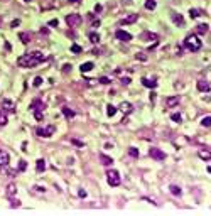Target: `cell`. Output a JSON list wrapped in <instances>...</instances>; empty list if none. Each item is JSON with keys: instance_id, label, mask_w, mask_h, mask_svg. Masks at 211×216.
I'll list each match as a JSON object with an SVG mask.
<instances>
[{"instance_id": "cell-1", "label": "cell", "mask_w": 211, "mask_h": 216, "mask_svg": "<svg viewBox=\"0 0 211 216\" xmlns=\"http://www.w3.org/2000/svg\"><path fill=\"white\" fill-rule=\"evenodd\" d=\"M42 61H46V56L42 54L41 51H32L29 54H24L19 58V66L22 68H36L37 64H41Z\"/></svg>"}, {"instance_id": "cell-2", "label": "cell", "mask_w": 211, "mask_h": 216, "mask_svg": "<svg viewBox=\"0 0 211 216\" xmlns=\"http://www.w3.org/2000/svg\"><path fill=\"white\" fill-rule=\"evenodd\" d=\"M184 47L188 49V51H191V52H196V51L201 49V41H199L198 36L189 34L188 37L184 39Z\"/></svg>"}, {"instance_id": "cell-3", "label": "cell", "mask_w": 211, "mask_h": 216, "mask_svg": "<svg viewBox=\"0 0 211 216\" xmlns=\"http://www.w3.org/2000/svg\"><path fill=\"white\" fill-rule=\"evenodd\" d=\"M107 181H108V184H110V186L116 187V186H118V184L122 182L120 172H118V171H115V169L107 171Z\"/></svg>"}, {"instance_id": "cell-4", "label": "cell", "mask_w": 211, "mask_h": 216, "mask_svg": "<svg viewBox=\"0 0 211 216\" xmlns=\"http://www.w3.org/2000/svg\"><path fill=\"white\" fill-rule=\"evenodd\" d=\"M81 15H78V14H69V15H66V24H68L69 27H76L81 24Z\"/></svg>"}, {"instance_id": "cell-5", "label": "cell", "mask_w": 211, "mask_h": 216, "mask_svg": "<svg viewBox=\"0 0 211 216\" xmlns=\"http://www.w3.org/2000/svg\"><path fill=\"white\" fill-rule=\"evenodd\" d=\"M54 130H56L54 125H48V127H39L36 132H37L39 137H46V139H48V137H51L52 133H54Z\"/></svg>"}, {"instance_id": "cell-6", "label": "cell", "mask_w": 211, "mask_h": 216, "mask_svg": "<svg viewBox=\"0 0 211 216\" xmlns=\"http://www.w3.org/2000/svg\"><path fill=\"white\" fill-rule=\"evenodd\" d=\"M2 110L5 113H14L15 111V105H14V102H10L9 98H4L2 100Z\"/></svg>"}, {"instance_id": "cell-7", "label": "cell", "mask_w": 211, "mask_h": 216, "mask_svg": "<svg viewBox=\"0 0 211 216\" xmlns=\"http://www.w3.org/2000/svg\"><path fill=\"white\" fill-rule=\"evenodd\" d=\"M149 155L152 157V159H155V161H164V159H166V154L162 152V150H159V149H150V150H149Z\"/></svg>"}, {"instance_id": "cell-8", "label": "cell", "mask_w": 211, "mask_h": 216, "mask_svg": "<svg viewBox=\"0 0 211 216\" xmlns=\"http://www.w3.org/2000/svg\"><path fill=\"white\" fill-rule=\"evenodd\" d=\"M115 36H116V39H120V41H123V42H129V41H132V34H130V32H127V30H123V29L116 30Z\"/></svg>"}, {"instance_id": "cell-9", "label": "cell", "mask_w": 211, "mask_h": 216, "mask_svg": "<svg viewBox=\"0 0 211 216\" xmlns=\"http://www.w3.org/2000/svg\"><path fill=\"white\" fill-rule=\"evenodd\" d=\"M116 110H120L123 115H130V111L134 110V106H132V103H129V102H122L120 106H118Z\"/></svg>"}, {"instance_id": "cell-10", "label": "cell", "mask_w": 211, "mask_h": 216, "mask_svg": "<svg viewBox=\"0 0 211 216\" xmlns=\"http://www.w3.org/2000/svg\"><path fill=\"white\" fill-rule=\"evenodd\" d=\"M138 19V14H129L125 19H122V26H127V24H134V22H137Z\"/></svg>"}, {"instance_id": "cell-11", "label": "cell", "mask_w": 211, "mask_h": 216, "mask_svg": "<svg viewBox=\"0 0 211 216\" xmlns=\"http://www.w3.org/2000/svg\"><path fill=\"white\" fill-rule=\"evenodd\" d=\"M9 161H10L9 154L5 152V150H0V167H7V165H9Z\"/></svg>"}, {"instance_id": "cell-12", "label": "cell", "mask_w": 211, "mask_h": 216, "mask_svg": "<svg viewBox=\"0 0 211 216\" xmlns=\"http://www.w3.org/2000/svg\"><path fill=\"white\" fill-rule=\"evenodd\" d=\"M44 103L41 102V100H34V102H32V105H30V110L32 111H39V110H44Z\"/></svg>"}, {"instance_id": "cell-13", "label": "cell", "mask_w": 211, "mask_h": 216, "mask_svg": "<svg viewBox=\"0 0 211 216\" xmlns=\"http://www.w3.org/2000/svg\"><path fill=\"white\" fill-rule=\"evenodd\" d=\"M79 69H81V73H90L91 69H93V63H91V61H88V63H83L81 66H79Z\"/></svg>"}, {"instance_id": "cell-14", "label": "cell", "mask_w": 211, "mask_h": 216, "mask_svg": "<svg viewBox=\"0 0 211 216\" xmlns=\"http://www.w3.org/2000/svg\"><path fill=\"white\" fill-rule=\"evenodd\" d=\"M142 85L145 86V88H155L157 83H155V80H147V78H142Z\"/></svg>"}, {"instance_id": "cell-15", "label": "cell", "mask_w": 211, "mask_h": 216, "mask_svg": "<svg viewBox=\"0 0 211 216\" xmlns=\"http://www.w3.org/2000/svg\"><path fill=\"white\" fill-rule=\"evenodd\" d=\"M198 155L201 157L203 161H211V152L209 150H204V149H203V150H199L198 152Z\"/></svg>"}, {"instance_id": "cell-16", "label": "cell", "mask_w": 211, "mask_h": 216, "mask_svg": "<svg viewBox=\"0 0 211 216\" xmlns=\"http://www.w3.org/2000/svg\"><path fill=\"white\" fill-rule=\"evenodd\" d=\"M177 103H179V96H169L166 100V105L167 106H176Z\"/></svg>"}, {"instance_id": "cell-17", "label": "cell", "mask_w": 211, "mask_h": 216, "mask_svg": "<svg viewBox=\"0 0 211 216\" xmlns=\"http://www.w3.org/2000/svg\"><path fill=\"white\" fill-rule=\"evenodd\" d=\"M198 89H199V91L208 93V91H209V85H208L206 81H198Z\"/></svg>"}, {"instance_id": "cell-18", "label": "cell", "mask_w": 211, "mask_h": 216, "mask_svg": "<svg viewBox=\"0 0 211 216\" xmlns=\"http://www.w3.org/2000/svg\"><path fill=\"white\" fill-rule=\"evenodd\" d=\"M172 20H174V24H177V26H182V24H184V19H182L181 14H174Z\"/></svg>"}, {"instance_id": "cell-19", "label": "cell", "mask_w": 211, "mask_h": 216, "mask_svg": "<svg viewBox=\"0 0 211 216\" xmlns=\"http://www.w3.org/2000/svg\"><path fill=\"white\" fill-rule=\"evenodd\" d=\"M208 29H209V27H208V24H199V26L196 27V32H198V34H206Z\"/></svg>"}, {"instance_id": "cell-20", "label": "cell", "mask_w": 211, "mask_h": 216, "mask_svg": "<svg viewBox=\"0 0 211 216\" xmlns=\"http://www.w3.org/2000/svg\"><path fill=\"white\" fill-rule=\"evenodd\" d=\"M100 161L103 162V165H110L113 162V159L112 157H108V155H105V154H101V155H100Z\"/></svg>"}, {"instance_id": "cell-21", "label": "cell", "mask_w": 211, "mask_h": 216, "mask_svg": "<svg viewBox=\"0 0 211 216\" xmlns=\"http://www.w3.org/2000/svg\"><path fill=\"white\" fill-rule=\"evenodd\" d=\"M63 115H64L66 118H73V117H74V111L71 110V108H68V106H64V108H63Z\"/></svg>"}, {"instance_id": "cell-22", "label": "cell", "mask_w": 211, "mask_h": 216, "mask_svg": "<svg viewBox=\"0 0 211 216\" xmlns=\"http://www.w3.org/2000/svg\"><path fill=\"white\" fill-rule=\"evenodd\" d=\"M19 39H20L24 44H27L30 41V34H27V32H20V34H19Z\"/></svg>"}, {"instance_id": "cell-23", "label": "cell", "mask_w": 211, "mask_h": 216, "mask_svg": "<svg viewBox=\"0 0 211 216\" xmlns=\"http://www.w3.org/2000/svg\"><path fill=\"white\" fill-rule=\"evenodd\" d=\"M36 169H37V172H42V171H46V162H44L42 159H39V161H37V165H36Z\"/></svg>"}, {"instance_id": "cell-24", "label": "cell", "mask_w": 211, "mask_h": 216, "mask_svg": "<svg viewBox=\"0 0 211 216\" xmlns=\"http://www.w3.org/2000/svg\"><path fill=\"white\" fill-rule=\"evenodd\" d=\"M15 191H17L15 184H9V186H7V196H9V198H12V194H15Z\"/></svg>"}, {"instance_id": "cell-25", "label": "cell", "mask_w": 211, "mask_h": 216, "mask_svg": "<svg viewBox=\"0 0 211 216\" xmlns=\"http://www.w3.org/2000/svg\"><path fill=\"white\" fill-rule=\"evenodd\" d=\"M7 125V115L4 110H0V127H5Z\"/></svg>"}, {"instance_id": "cell-26", "label": "cell", "mask_w": 211, "mask_h": 216, "mask_svg": "<svg viewBox=\"0 0 211 216\" xmlns=\"http://www.w3.org/2000/svg\"><path fill=\"white\" fill-rule=\"evenodd\" d=\"M90 41L93 44H98L100 42V36L96 34V32H90Z\"/></svg>"}, {"instance_id": "cell-27", "label": "cell", "mask_w": 211, "mask_h": 216, "mask_svg": "<svg viewBox=\"0 0 211 216\" xmlns=\"http://www.w3.org/2000/svg\"><path fill=\"white\" fill-rule=\"evenodd\" d=\"M115 113H116V108L113 105H108L107 106V115H108V117H113Z\"/></svg>"}, {"instance_id": "cell-28", "label": "cell", "mask_w": 211, "mask_h": 216, "mask_svg": "<svg viewBox=\"0 0 211 216\" xmlns=\"http://www.w3.org/2000/svg\"><path fill=\"white\" fill-rule=\"evenodd\" d=\"M145 9L147 10H154L155 9V0H147L145 2Z\"/></svg>"}, {"instance_id": "cell-29", "label": "cell", "mask_w": 211, "mask_h": 216, "mask_svg": "<svg viewBox=\"0 0 211 216\" xmlns=\"http://www.w3.org/2000/svg\"><path fill=\"white\" fill-rule=\"evenodd\" d=\"M189 15H191L193 19H198L199 15H201V10H198V9H191V10H189Z\"/></svg>"}, {"instance_id": "cell-30", "label": "cell", "mask_w": 211, "mask_h": 216, "mask_svg": "<svg viewBox=\"0 0 211 216\" xmlns=\"http://www.w3.org/2000/svg\"><path fill=\"white\" fill-rule=\"evenodd\" d=\"M171 193H172L174 196H181V187L174 186V184H172V186H171Z\"/></svg>"}, {"instance_id": "cell-31", "label": "cell", "mask_w": 211, "mask_h": 216, "mask_svg": "<svg viewBox=\"0 0 211 216\" xmlns=\"http://www.w3.org/2000/svg\"><path fill=\"white\" fill-rule=\"evenodd\" d=\"M201 125L203 127H211V117H204L201 120Z\"/></svg>"}, {"instance_id": "cell-32", "label": "cell", "mask_w": 211, "mask_h": 216, "mask_svg": "<svg viewBox=\"0 0 211 216\" xmlns=\"http://www.w3.org/2000/svg\"><path fill=\"white\" fill-rule=\"evenodd\" d=\"M129 155H130V157H135V159H137V157H138V150H137L135 147H130V149H129Z\"/></svg>"}, {"instance_id": "cell-33", "label": "cell", "mask_w": 211, "mask_h": 216, "mask_svg": "<svg viewBox=\"0 0 211 216\" xmlns=\"http://www.w3.org/2000/svg\"><path fill=\"white\" fill-rule=\"evenodd\" d=\"M171 120H172V122L181 123V113H172V115H171Z\"/></svg>"}, {"instance_id": "cell-34", "label": "cell", "mask_w": 211, "mask_h": 216, "mask_svg": "<svg viewBox=\"0 0 211 216\" xmlns=\"http://www.w3.org/2000/svg\"><path fill=\"white\" fill-rule=\"evenodd\" d=\"M26 167H27L26 161H20V162H19V167H17V171H19V172H24V171H26Z\"/></svg>"}, {"instance_id": "cell-35", "label": "cell", "mask_w": 211, "mask_h": 216, "mask_svg": "<svg viewBox=\"0 0 211 216\" xmlns=\"http://www.w3.org/2000/svg\"><path fill=\"white\" fill-rule=\"evenodd\" d=\"M142 37H149V39H154V41H155V39H157V36H155V34H152V32H144V34H142Z\"/></svg>"}, {"instance_id": "cell-36", "label": "cell", "mask_w": 211, "mask_h": 216, "mask_svg": "<svg viewBox=\"0 0 211 216\" xmlns=\"http://www.w3.org/2000/svg\"><path fill=\"white\" fill-rule=\"evenodd\" d=\"M34 117H36V120L37 122H41V120L44 118V115H42V111H34Z\"/></svg>"}, {"instance_id": "cell-37", "label": "cell", "mask_w": 211, "mask_h": 216, "mask_svg": "<svg viewBox=\"0 0 211 216\" xmlns=\"http://www.w3.org/2000/svg\"><path fill=\"white\" fill-rule=\"evenodd\" d=\"M41 85H42V78H41V76H37V78L34 80V86H36V88H39Z\"/></svg>"}, {"instance_id": "cell-38", "label": "cell", "mask_w": 211, "mask_h": 216, "mask_svg": "<svg viewBox=\"0 0 211 216\" xmlns=\"http://www.w3.org/2000/svg\"><path fill=\"white\" fill-rule=\"evenodd\" d=\"M71 51H73V52H76V54H78V52H81V47L78 46V44H74V46H71Z\"/></svg>"}, {"instance_id": "cell-39", "label": "cell", "mask_w": 211, "mask_h": 216, "mask_svg": "<svg viewBox=\"0 0 211 216\" xmlns=\"http://www.w3.org/2000/svg\"><path fill=\"white\" fill-rule=\"evenodd\" d=\"M100 83H101V85H108V83H110V80H108V78H100Z\"/></svg>"}, {"instance_id": "cell-40", "label": "cell", "mask_w": 211, "mask_h": 216, "mask_svg": "<svg viewBox=\"0 0 211 216\" xmlns=\"http://www.w3.org/2000/svg\"><path fill=\"white\" fill-rule=\"evenodd\" d=\"M78 196H79V198H86V191H79V193H78Z\"/></svg>"}, {"instance_id": "cell-41", "label": "cell", "mask_w": 211, "mask_h": 216, "mask_svg": "<svg viewBox=\"0 0 211 216\" xmlns=\"http://www.w3.org/2000/svg\"><path fill=\"white\" fill-rule=\"evenodd\" d=\"M49 26H51V27H56V26H57V20H56V19H54V20H49Z\"/></svg>"}, {"instance_id": "cell-42", "label": "cell", "mask_w": 211, "mask_h": 216, "mask_svg": "<svg viewBox=\"0 0 211 216\" xmlns=\"http://www.w3.org/2000/svg\"><path fill=\"white\" fill-rule=\"evenodd\" d=\"M137 59H140V61H145V54H142V52H140V54H137Z\"/></svg>"}, {"instance_id": "cell-43", "label": "cell", "mask_w": 211, "mask_h": 216, "mask_svg": "<svg viewBox=\"0 0 211 216\" xmlns=\"http://www.w3.org/2000/svg\"><path fill=\"white\" fill-rule=\"evenodd\" d=\"M129 83H130L129 78H122V85H129Z\"/></svg>"}, {"instance_id": "cell-44", "label": "cell", "mask_w": 211, "mask_h": 216, "mask_svg": "<svg viewBox=\"0 0 211 216\" xmlns=\"http://www.w3.org/2000/svg\"><path fill=\"white\" fill-rule=\"evenodd\" d=\"M69 69H71V64H64L63 66V71H69Z\"/></svg>"}, {"instance_id": "cell-45", "label": "cell", "mask_w": 211, "mask_h": 216, "mask_svg": "<svg viewBox=\"0 0 211 216\" xmlns=\"http://www.w3.org/2000/svg\"><path fill=\"white\" fill-rule=\"evenodd\" d=\"M17 26H19V20H14L12 24H10V27H12V29H14V27H17Z\"/></svg>"}, {"instance_id": "cell-46", "label": "cell", "mask_w": 211, "mask_h": 216, "mask_svg": "<svg viewBox=\"0 0 211 216\" xmlns=\"http://www.w3.org/2000/svg\"><path fill=\"white\" fill-rule=\"evenodd\" d=\"M73 144H76V145H79V147H83V142H79V140H73Z\"/></svg>"}, {"instance_id": "cell-47", "label": "cell", "mask_w": 211, "mask_h": 216, "mask_svg": "<svg viewBox=\"0 0 211 216\" xmlns=\"http://www.w3.org/2000/svg\"><path fill=\"white\" fill-rule=\"evenodd\" d=\"M34 189H36V191H41V193H44V191H46V189H44V187H39V186H36Z\"/></svg>"}, {"instance_id": "cell-48", "label": "cell", "mask_w": 211, "mask_h": 216, "mask_svg": "<svg viewBox=\"0 0 211 216\" xmlns=\"http://www.w3.org/2000/svg\"><path fill=\"white\" fill-rule=\"evenodd\" d=\"M69 4H78V2H81V0H68Z\"/></svg>"}, {"instance_id": "cell-49", "label": "cell", "mask_w": 211, "mask_h": 216, "mask_svg": "<svg viewBox=\"0 0 211 216\" xmlns=\"http://www.w3.org/2000/svg\"><path fill=\"white\" fill-rule=\"evenodd\" d=\"M208 172H209V174H211V165H209V167H208Z\"/></svg>"}, {"instance_id": "cell-50", "label": "cell", "mask_w": 211, "mask_h": 216, "mask_svg": "<svg viewBox=\"0 0 211 216\" xmlns=\"http://www.w3.org/2000/svg\"><path fill=\"white\" fill-rule=\"evenodd\" d=\"M26 2H30V0H26Z\"/></svg>"}]
</instances>
